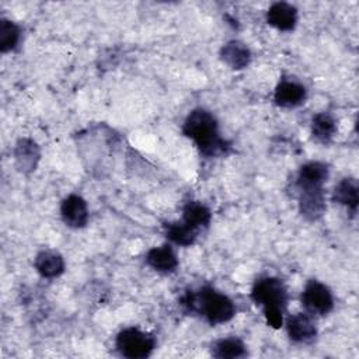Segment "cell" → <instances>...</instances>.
<instances>
[{"instance_id":"6da1fadb","label":"cell","mask_w":359,"mask_h":359,"mask_svg":"<svg viewBox=\"0 0 359 359\" xmlns=\"http://www.w3.org/2000/svg\"><path fill=\"white\" fill-rule=\"evenodd\" d=\"M182 133L208 157L226 153L229 147L227 142L220 136L215 115L203 108H195L188 114L182 125Z\"/></svg>"},{"instance_id":"2e32d148","label":"cell","mask_w":359,"mask_h":359,"mask_svg":"<svg viewBox=\"0 0 359 359\" xmlns=\"http://www.w3.org/2000/svg\"><path fill=\"white\" fill-rule=\"evenodd\" d=\"M358 181L352 177L342 178L334 188L332 192V201L344 205L351 213H355L358 209L359 195H358Z\"/></svg>"},{"instance_id":"ac0fdd59","label":"cell","mask_w":359,"mask_h":359,"mask_svg":"<svg viewBox=\"0 0 359 359\" xmlns=\"http://www.w3.org/2000/svg\"><path fill=\"white\" fill-rule=\"evenodd\" d=\"M212 213L210 209L198 201H189L185 203L182 209V222L198 230L201 227H206L210 223Z\"/></svg>"},{"instance_id":"30bf717a","label":"cell","mask_w":359,"mask_h":359,"mask_svg":"<svg viewBox=\"0 0 359 359\" xmlns=\"http://www.w3.org/2000/svg\"><path fill=\"white\" fill-rule=\"evenodd\" d=\"M306 100V88L293 80H282L273 93V101L282 108H294Z\"/></svg>"},{"instance_id":"e0dca14e","label":"cell","mask_w":359,"mask_h":359,"mask_svg":"<svg viewBox=\"0 0 359 359\" xmlns=\"http://www.w3.org/2000/svg\"><path fill=\"white\" fill-rule=\"evenodd\" d=\"M210 353L217 359H236L247 355V346L240 338L229 337L215 341L212 344Z\"/></svg>"},{"instance_id":"3957f363","label":"cell","mask_w":359,"mask_h":359,"mask_svg":"<svg viewBox=\"0 0 359 359\" xmlns=\"http://www.w3.org/2000/svg\"><path fill=\"white\" fill-rule=\"evenodd\" d=\"M251 299L262 307L268 325L279 328L283 324V314L287 307V290L280 279L273 276L257 279L251 289Z\"/></svg>"},{"instance_id":"ba28073f","label":"cell","mask_w":359,"mask_h":359,"mask_svg":"<svg viewBox=\"0 0 359 359\" xmlns=\"http://www.w3.org/2000/svg\"><path fill=\"white\" fill-rule=\"evenodd\" d=\"M299 210L307 220H317L325 212V198L323 188L299 189Z\"/></svg>"},{"instance_id":"277c9868","label":"cell","mask_w":359,"mask_h":359,"mask_svg":"<svg viewBox=\"0 0 359 359\" xmlns=\"http://www.w3.org/2000/svg\"><path fill=\"white\" fill-rule=\"evenodd\" d=\"M115 346L119 353L129 359H143L151 355L156 348V339L151 334L139 328L129 327L118 332Z\"/></svg>"},{"instance_id":"5bb4252c","label":"cell","mask_w":359,"mask_h":359,"mask_svg":"<svg viewBox=\"0 0 359 359\" xmlns=\"http://www.w3.org/2000/svg\"><path fill=\"white\" fill-rule=\"evenodd\" d=\"M34 266L36 272L48 279L56 278L65 271V259L63 257L52 250H43L36 254Z\"/></svg>"},{"instance_id":"4fadbf2b","label":"cell","mask_w":359,"mask_h":359,"mask_svg":"<svg viewBox=\"0 0 359 359\" xmlns=\"http://www.w3.org/2000/svg\"><path fill=\"white\" fill-rule=\"evenodd\" d=\"M222 60L233 70H241L248 66L251 52L248 46L240 41H229L220 49Z\"/></svg>"},{"instance_id":"d6986e66","label":"cell","mask_w":359,"mask_h":359,"mask_svg":"<svg viewBox=\"0 0 359 359\" xmlns=\"http://www.w3.org/2000/svg\"><path fill=\"white\" fill-rule=\"evenodd\" d=\"M164 234L165 237L172 241L177 245L181 247H189L195 243L196 236H198V230L192 229L191 226H188L184 222H170V223H164Z\"/></svg>"},{"instance_id":"7a4b0ae2","label":"cell","mask_w":359,"mask_h":359,"mask_svg":"<svg viewBox=\"0 0 359 359\" xmlns=\"http://www.w3.org/2000/svg\"><path fill=\"white\" fill-rule=\"evenodd\" d=\"M181 304L188 311L203 316L213 325L227 323L236 314L233 300L212 286H203L198 292H187L181 299Z\"/></svg>"},{"instance_id":"44dd1931","label":"cell","mask_w":359,"mask_h":359,"mask_svg":"<svg viewBox=\"0 0 359 359\" xmlns=\"http://www.w3.org/2000/svg\"><path fill=\"white\" fill-rule=\"evenodd\" d=\"M20 41V28L15 22L1 18L0 20V50L3 53L13 50Z\"/></svg>"},{"instance_id":"7c38bea8","label":"cell","mask_w":359,"mask_h":359,"mask_svg":"<svg viewBox=\"0 0 359 359\" xmlns=\"http://www.w3.org/2000/svg\"><path fill=\"white\" fill-rule=\"evenodd\" d=\"M146 262L150 268L160 273L174 272L178 266V258L175 251L170 245H160L149 250L146 254Z\"/></svg>"},{"instance_id":"8fae6325","label":"cell","mask_w":359,"mask_h":359,"mask_svg":"<svg viewBox=\"0 0 359 359\" xmlns=\"http://www.w3.org/2000/svg\"><path fill=\"white\" fill-rule=\"evenodd\" d=\"M328 167L320 161H309L303 164L297 172L296 185L299 189L303 188H323L328 178Z\"/></svg>"},{"instance_id":"ffe728a7","label":"cell","mask_w":359,"mask_h":359,"mask_svg":"<svg viewBox=\"0 0 359 359\" xmlns=\"http://www.w3.org/2000/svg\"><path fill=\"white\" fill-rule=\"evenodd\" d=\"M337 132L335 119L327 112H318L311 119V133L321 143L330 142Z\"/></svg>"},{"instance_id":"5b68a950","label":"cell","mask_w":359,"mask_h":359,"mask_svg":"<svg viewBox=\"0 0 359 359\" xmlns=\"http://www.w3.org/2000/svg\"><path fill=\"white\" fill-rule=\"evenodd\" d=\"M300 300L310 316H325L334 307V296L331 290L316 279L306 283Z\"/></svg>"},{"instance_id":"8992f818","label":"cell","mask_w":359,"mask_h":359,"mask_svg":"<svg viewBox=\"0 0 359 359\" xmlns=\"http://www.w3.org/2000/svg\"><path fill=\"white\" fill-rule=\"evenodd\" d=\"M60 216L66 226L72 229H81L88 220L87 202L76 194L66 196L60 205Z\"/></svg>"},{"instance_id":"9a60e30c","label":"cell","mask_w":359,"mask_h":359,"mask_svg":"<svg viewBox=\"0 0 359 359\" xmlns=\"http://www.w3.org/2000/svg\"><path fill=\"white\" fill-rule=\"evenodd\" d=\"M39 147L38 144L31 139H20L14 149V157L15 164L20 171L29 172L35 170L38 161H39Z\"/></svg>"},{"instance_id":"9c48e42d","label":"cell","mask_w":359,"mask_h":359,"mask_svg":"<svg viewBox=\"0 0 359 359\" xmlns=\"http://www.w3.org/2000/svg\"><path fill=\"white\" fill-rule=\"evenodd\" d=\"M297 10L286 1L271 4L266 11V22L279 31H292L297 24Z\"/></svg>"},{"instance_id":"52a82bcc","label":"cell","mask_w":359,"mask_h":359,"mask_svg":"<svg viewBox=\"0 0 359 359\" xmlns=\"http://www.w3.org/2000/svg\"><path fill=\"white\" fill-rule=\"evenodd\" d=\"M286 331L290 341L296 344H309L317 337V327L309 313H297L286 320Z\"/></svg>"}]
</instances>
